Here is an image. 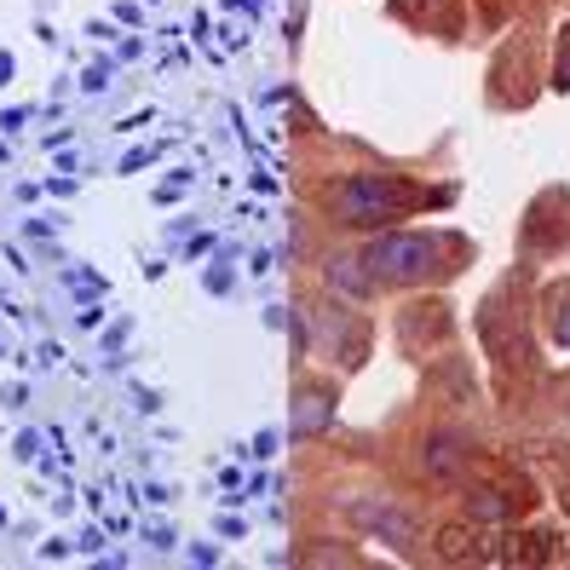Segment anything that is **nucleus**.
Masks as SVG:
<instances>
[{"label":"nucleus","mask_w":570,"mask_h":570,"mask_svg":"<svg viewBox=\"0 0 570 570\" xmlns=\"http://www.w3.org/2000/svg\"><path fill=\"white\" fill-rule=\"evenodd\" d=\"M328 426V397H306V404H299V415H294V432H323Z\"/></svg>","instance_id":"5"},{"label":"nucleus","mask_w":570,"mask_h":570,"mask_svg":"<svg viewBox=\"0 0 570 570\" xmlns=\"http://www.w3.org/2000/svg\"><path fill=\"white\" fill-rule=\"evenodd\" d=\"M553 87H559V92H570V36L559 41V70H553Z\"/></svg>","instance_id":"8"},{"label":"nucleus","mask_w":570,"mask_h":570,"mask_svg":"<svg viewBox=\"0 0 570 570\" xmlns=\"http://www.w3.org/2000/svg\"><path fill=\"white\" fill-rule=\"evenodd\" d=\"M415 208V190H404V179H386V174H357L334 190V219L368 230V225H392Z\"/></svg>","instance_id":"1"},{"label":"nucleus","mask_w":570,"mask_h":570,"mask_svg":"<svg viewBox=\"0 0 570 570\" xmlns=\"http://www.w3.org/2000/svg\"><path fill=\"white\" fill-rule=\"evenodd\" d=\"M328 283H341V288H352V294L375 288V283H368V272H363V259H328Z\"/></svg>","instance_id":"4"},{"label":"nucleus","mask_w":570,"mask_h":570,"mask_svg":"<svg viewBox=\"0 0 570 570\" xmlns=\"http://www.w3.org/2000/svg\"><path fill=\"white\" fill-rule=\"evenodd\" d=\"M461 450H466L461 439H432V444L421 450V466H426L432 479H455V473H461Z\"/></svg>","instance_id":"3"},{"label":"nucleus","mask_w":570,"mask_h":570,"mask_svg":"<svg viewBox=\"0 0 570 570\" xmlns=\"http://www.w3.org/2000/svg\"><path fill=\"white\" fill-rule=\"evenodd\" d=\"M466 513H479V519H508V501H501L495 490H479L473 501H466Z\"/></svg>","instance_id":"6"},{"label":"nucleus","mask_w":570,"mask_h":570,"mask_svg":"<svg viewBox=\"0 0 570 570\" xmlns=\"http://www.w3.org/2000/svg\"><path fill=\"white\" fill-rule=\"evenodd\" d=\"M357 259H363L368 283H421V277L439 272V237H421V230H386V237H375Z\"/></svg>","instance_id":"2"},{"label":"nucleus","mask_w":570,"mask_h":570,"mask_svg":"<svg viewBox=\"0 0 570 570\" xmlns=\"http://www.w3.org/2000/svg\"><path fill=\"white\" fill-rule=\"evenodd\" d=\"M553 341L570 352V299H559V312H553Z\"/></svg>","instance_id":"7"}]
</instances>
